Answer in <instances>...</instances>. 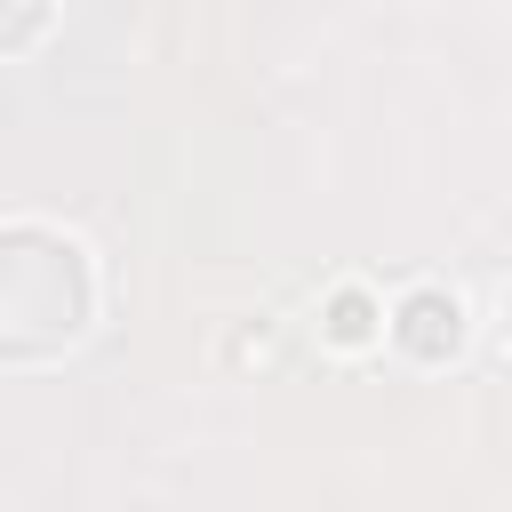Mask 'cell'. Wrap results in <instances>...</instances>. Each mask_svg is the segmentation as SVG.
Returning a JSON list of instances; mask_svg holds the SVG:
<instances>
[{
	"label": "cell",
	"mask_w": 512,
	"mask_h": 512,
	"mask_svg": "<svg viewBox=\"0 0 512 512\" xmlns=\"http://www.w3.org/2000/svg\"><path fill=\"white\" fill-rule=\"evenodd\" d=\"M392 336H400L416 360H440V352H456V336H464V312H456V296H440V288H416V296L400 304Z\"/></svg>",
	"instance_id": "cell-2"
},
{
	"label": "cell",
	"mask_w": 512,
	"mask_h": 512,
	"mask_svg": "<svg viewBox=\"0 0 512 512\" xmlns=\"http://www.w3.org/2000/svg\"><path fill=\"white\" fill-rule=\"evenodd\" d=\"M40 16H48V0H0V48H24L40 32Z\"/></svg>",
	"instance_id": "cell-4"
},
{
	"label": "cell",
	"mask_w": 512,
	"mask_h": 512,
	"mask_svg": "<svg viewBox=\"0 0 512 512\" xmlns=\"http://www.w3.org/2000/svg\"><path fill=\"white\" fill-rule=\"evenodd\" d=\"M504 320H512V304H504Z\"/></svg>",
	"instance_id": "cell-5"
},
{
	"label": "cell",
	"mask_w": 512,
	"mask_h": 512,
	"mask_svg": "<svg viewBox=\"0 0 512 512\" xmlns=\"http://www.w3.org/2000/svg\"><path fill=\"white\" fill-rule=\"evenodd\" d=\"M88 328V256L40 224L0 232V352L32 360Z\"/></svg>",
	"instance_id": "cell-1"
},
{
	"label": "cell",
	"mask_w": 512,
	"mask_h": 512,
	"mask_svg": "<svg viewBox=\"0 0 512 512\" xmlns=\"http://www.w3.org/2000/svg\"><path fill=\"white\" fill-rule=\"evenodd\" d=\"M368 328H376L368 296H360V288H344V296L328 304V336H336V344H368Z\"/></svg>",
	"instance_id": "cell-3"
}]
</instances>
